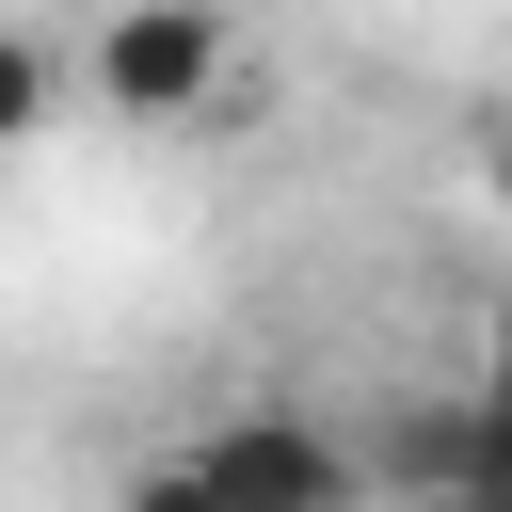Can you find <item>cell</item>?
Segmentation results:
<instances>
[{
	"instance_id": "1",
	"label": "cell",
	"mask_w": 512,
	"mask_h": 512,
	"mask_svg": "<svg viewBox=\"0 0 512 512\" xmlns=\"http://www.w3.org/2000/svg\"><path fill=\"white\" fill-rule=\"evenodd\" d=\"M224 64H240V48H224V16H208V0H128V16L96 32V96H112L128 128L208 112V96H224Z\"/></svg>"
},
{
	"instance_id": "2",
	"label": "cell",
	"mask_w": 512,
	"mask_h": 512,
	"mask_svg": "<svg viewBox=\"0 0 512 512\" xmlns=\"http://www.w3.org/2000/svg\"><path fill=\"white\" fill-rule=\"evenodd\" d=\"M192 480H208V512H352V448L320 416H224L192 448Z\"/></svg>"
},
{
	"instance_id": "3",
	"label": "cell",
	"mask_w": 512,
	"mask_h": 512,
	"mask_svg": "<svg viewBox=\"0 0 512 512\" xmlns=\"http://www.w3.org/2000/svg\"><path fill=\"white\" fill-rule=\"evenodd\" d=\"M32 128H48V48H32V32H0V160H16Z\"/></svg>"
},
{
	"instance_id": "4",
	"label": "cell",
	"mask_w": 512,
	"mask_h": 512,
	"mask_svg": "<svg viewBox=\"0 0 512 512\" xmlns=\"http://www.w3.org/2000/svg\"><path fill=\"white\" fill-rule=\"evenodd\" d=\"M128 512H208V480H192V448H176V464H144V480H128Z\"/></svg>"
}]
</instances>
